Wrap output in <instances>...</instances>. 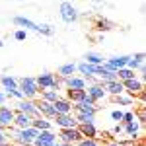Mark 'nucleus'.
<instances>
[{
	"mask_svg": "<svg viewBox=\"0 0 146 146\" xmlns=\"http://www.w3.org/2000/svg\"><path fill=\"white\" fill-rule=\"evenodd\" d=\"M18 90L23 94V100H29V101L39 94L37 82H35V78H31V76H23V78L18 82Z\"/></svg>",
	"mask_w": 146,
	"mask_h": 146,
	"instance_id": "nucleus-1",
	"label": "nucleus"
},
{
	"mask_svg": "<svg viewBox=\"0 0 146 146\" xmlns=\"http://www.w3.org/2000/svg\"><path fill=\"white\" fill-rule=\"evenodd\" d=\"M58 16H60V20L64 23H74L78 20V8L74 6V4H70V2H60L58 4Z\"/></svg>",
	"mask_w": 146,
	"mask_h": 146,
	"instance_id": "nucleus-2",
	"label": "nucleus"
},
{
	"mask_svg": "<svg viewBox=\"0 0 146 146\" xmlns=\"http://www.w3.org/2000/svg\"><path fill=\"white\" fill-rule=\"evenodd\" d=\"M37 88L43 92V90H58V76L55 74H51V72H43V74H39L37 78Z\"/></svg>",
	"mask_w": 146,
	"mask_h": 146,
	"instance_id": "nucleus-3",
	"label": "nucleus"
},
{
	"mask_svg": "<svg viewBox=\"0 0 146 146\" xmlns=\"http://www.w3.org/2000/svg\"><path fill=\"white\" fill-rule=\"evenodd\" d=\"M37 135H39V131L33 129V127H29V129H23V131H16V140L22 146H29L37 138Z\"/></svg>",
	"mask_w": 146,
	"mask_h": 146,
	"instance_id": "nucleus-4",
	"label": "nucleus"
},
{
	"mask_svg": "<svg viewBox=\"0 0 146 146\" xmlns=\"http://www.w3.org/2000/svg\"><path fill=\"white\" fill-rule=\"evenodd\" d=\"M121 84H123V90L127 92L131 98H135V96H138L140 92H144V84H142L138 78L127 80V82H121Z\"/></svg>",
	"mask_w": 146,
	"mask_h": 146,
	"instance_id": "nucleus-5",
	"label": "nucleus"
},
{
	"mask_svg": "<svg viewBox=\"0 0 146 146\" xmlns=\"http://www.w3.org/2000/svg\"><path fill=\"white\" fill-rule=\"evenodd\" d=\"M58 136H60V142L68 144V146H72V142L78 144L80 140H82V135L78 133V129H64V131H60Z\"/></svg>",
	"mask_w": 146,
	"mask_h": 146,
	"instance_id": "nucleus-6",
	"label": "nucleus"
},
{
	"mask_svg": "<svg viewBox=\"0 0 146 146\" xmlns=\"http://www.w3.org/2000/svg\"><path fill=\"white\" fill-rule=\"evenodd\" d=\"M72 109H74V113H90V115H96V111H98L96 103L88 98V94H86V98L80 101V103L72 105Z\"/></svg>",
	"mask_w": 146,
	"mask_h": 146,
	"instance_id": "nucleus-7",
	"label": "nucleus"
},
{
	"mask_svg": "<svg viewBox=\"0 0 146 146\" xmlns=\"http://www.w3.org/2000/svg\"><path fill=\"white\" fill-rule=\"evenodd\" d=\"M101 88H103V92H105V96L109 94V96H113V98H119V96H123V94H125L123 84H121L119 80H113V82H103V84H101Z\"/></svg>",
	"mask_w": 146,
	"mask_h": 146,
	"instance_id": "nucleus-8",
	"label": "nucleus"
},
{
	"mask_svg": "<svg viewBox=\"0 0 146 146\" xmlns=\"http://www.w3.org/2000/svg\"><path fill=\"white\" fill-rule=\"evenodd\" d=\"M18 113L29 115L31 119H37V117H39V113H37V107H35V103H33V101H29V100H22V101H18Z\"/></svg>",
	"mask_w": 146,
	"mask_h": 146,
	"instance_id": "nucleus-9",
	"label": "nucleus"
},
{
	"mask_svg": "<svg viewBox=\"0 0 146 146\" xmlns=\"http://www.w3.org/2000/svg\"><path fill=\"white\" fill-rule=\"evenodd\" d=\"M35 107H37V113H39V117H43V119H55L56 113L53 109V103H47V101H39V103H35Z\"/></svg>",
	"mask_w": 146,
	"mask_h": 146,
	"instance_id": "nucleus-10",
	"label": "nucleus"
},
{
	"mask_svg": "<svg viewBox=\"0 0 146 146\" xmlns=\"http://www.w3.org/2000/svg\"><path fill=\"white\" fill-rule=\"evenodd\" d=\"M55 123H56V127H60V131H64V129H76L78 127L76 119L72 115H56Z\"/></svg>",
	"mask_w": 146,
	"mask_h": 146,
	"instance_id": "nucleus-11",
	"label": "nucleus"
},
{
	"mask_svg": "<svg viewBox=\"0 0 146 146\" xmlns=\"http://www.w3.org/2000/svg\"><path fill=\"white\" fill-rule=\"evenodd\" d=\"M14 115H16V113L12 111L10 107L0 105V127L4 129V127H10V125H14Z\"/></svg>",
	"mask_w": 146,
	"mask_h": 146,
	"instance_id": "nucleus-12",
	"label": "nucleus"
},
{
	"mask_svg": "<svg viewBox=\"0 0 146 146\" xmlns=\"http://www.w3.org/2000/svg\"><path fill=\"white\" fill-rule=\"evenodd\" d=\"M14 23H16L18 27H22L23 31L33 29V31H37V33H39V23L31 22V20H27V18H23V16H16V18H14Z\"/></svg>",
	"mask_w": 146,
	"mask_h": 146,
	"instance_id": "nucleus-13",
	"label": "nucleus"
},
{
	"mask_svg": "<svg viewBox=\"0 0 146 146\" xmlns=\"http://www.w3.org/2000/svg\"><path fill=\"white\" fill-rule=\"evenodd\" d=\"M86 94H88V98H90L94 103L105 98V92H103V88H101V84H92V86H88Z\"/></svg>",
	"mask_w": 146,
	"mask_h": 146,
	"instance_id": "nucleus-14",
	"label": "nucleus"
},
{
	"mask_svg": "<svg viewBox=\"0 0 146 146\" xmlns=\"http://www.w3.org/2000/svg\"><path fill=\"white\" fill-rule=\"evenodd\" d=\"M64 86L66 90H86V80L82 76H70L64 80Z\"/></svg>",
	"mask_w": 146,
	"mask_h": 146,
	"instance_id": "nucleus-15",
	"label": "nucleus"
},
{
	"mask_svg": "<svg viewBox=\"0 0 146 146\" xmlns=\"http://www.w3.org/2000/svg\"><path fill=\"white\" fill-rule=\"evenodd\" d=\"M53 109H55L56 115H70V111H72V105L68 103L64 98H58V100L53 103Z\"/></svg>",
	"mask_w": 146,
	"mask_h": 146,
	"instance_id": "nucleus-16",
	"label": "nucleus"
},
{
	"mask_svg": "<svg viewBox=\"0 0 146 146\" xmlns=\"http://www.w3.org/2000/svg\"><path fill=\"white\" fill-rule=\"evenodd\" d=\"M31 117L29 115H23V113H16L14 115V125L18 127V131H23V129H29L31 127Z\"/></svg>",
	"mask_w": 146,
	"mask_h": 146,
	"instance_id": "nucleus-17",
	"label": "nucleus"
},
{
	"mask_svg": "<svg viewBox=\"0 0 146 146\" xmlns=\"http://www.w3.org/2000/svg\"><path fill=\"white\" fill-rule=\"evenodd\" d=\"M140 66H144V53H136L135 56H129V62H127V68L136 72Z\"/></svg>",
	"mask_w": 146,
	"mask_h": 146,
	"instance_id": "nucleus-18",
	"label": "nucleus"
},
{
	"mask_svg": "<svg viewBox=\"0 0 146 146\" xmlns=\"http://www.w3.org/2000/svg\"><path fill=\"white\" fill-rule=\"evenodd\" d=\"M84 98H86V90H66V98H64V100H66L70 105H72V103L76 105V103H80Z\"/></svg>",
	"mask_w": 146,
	"mask_h": 146,
	"instance_id": "nucleus-19",
	"label": "nucleus"
},
{
	"mask_svg": "<svg viewBox=\"0 0 146 146\" xmlns=\"http://www.w3.org/2000/svg\"><path fill=\"white\" fill-rule=\"evenodd\" d=\"M76 70L82 74L84 80H90V78L96 76V66H92V64H88V62H80V64H76Z\"/></svg>",
	"mask_w": 146,
	"mask_h": 146,
	"instance_id": "nucleus-20",
	"label": "nucleus"
},
{
	"mask_svg": "<svg viewBox=\"0 0 146 146\" xmlns=\"http://www.w3.org/2000/svg\"><path fill=\"white\" fill-rule=\"evenodd\" d=\"M76 129H78V133L82 135V138H96L98 136L96 125H78Z\"/></svg>",
	"mask_w": 146,
	"mask_h": 146,
	"instance_id": "nucleus-21",
	"label": "nucleus"
},
{
	"mask_svg": "<svg viewBox=\"0 0 146 146\" xmlns=\"http://www.w3.org/2000/svg\"><path fill=\"white\" fill-rule=\"evenodd\" d=\"M74 72H76V64H74V62H66V64L58 66V78L66 80V78H70V76H74Z\"/></svg>",
	"mask_w": 146,
	"mask_h": 146,
	"instance_id": "nucleus-22",
	"label": "nucleus"
},
{
	"mask_svg": "<svg viewBox=\"0 0 146 146\" xmlns=\"http://www.w3.org/2000/svg\"><path fill=\"white\" fill-rule=\"evenodd\" d=\"M84 62H88L92 66H101V64L105 62V58L101 55H98V53H86V55H84Z\"/></svg>",
	"mask_w": 146,
	"mask_h": 146,
	"instance_id": "nucleus-23",
	"label": "nucleus"
},
{
	"mask_svg": "<svg viewBox=\"0 0 146 146\" xmlns=\"http://www.w3.org/2000/svg\"><path fill=\"white\" fill-rule=\"evenodd\" d=\"M31 127H33V129H37V131L41 133V131H51V127H53V123H51L49 119H43V117H37V119H33V121H31Z\"/></svg>",
	"mask_w": 146,
	"mask_h": 146,
	"instance_id": "nucleus-24",
	"label": "nucleus"
},
{
	"mask_svg": "<svg viewBox=\"0 0 146 146\" xmlns=\"http://www.w3.org/2000/svg\"><path fill=\"white\" fill-rule=\"evenodd\" d=\"M74 119H76L78 125H94L96 123V115H90V113H76Z\"/></svg>",
	"mask_w": 146,
	"mask_h": 146,
	"instance_id": "nucleus-25",
	"label": "nucleus"
},
{
	"mask_svg": "<svg viewBox=\"0 0 146 146\" xmlns=\"http://www.w3.org/2000/svg\"><path fill=\"white\" fill-rule=\"evenodd\" d=\"M58 98H60V92L58 90H43L41 92V100L47 101V103H55Z\"/></svg>",
	"mask_w": 146,
	"mask_h": 146,
	"instance_id": "nucleus-26",
	"label": "nucleus"
},
{
	"mask_svg": "<svg viewBox=\"0 0 146 146\" xmlns=\"http://www.w3.org/2000/svg\"><path fill=\"white\" fill-rule=\"evenodd\" d=\"M0 84H2V88H4L6 92L18 88V80L14 78V76H2V78H0Z\"/></svg>",
	"mask_w": 146,
	"mask_h": 146,
	"instance_id": "nucleus-27",
	"label": "nucleus"
},
{
	"mask_svg": "<svg viewBox=\"0 0 146 146\" xmlns=\"http://www.w3.org/2000/svg\"><path fill=\"white\" fill-rule=\"evenodd\" d=\"M133 78H136V72H133V70H129V68L117 70V80L119 82H127V80H133Z\"/></svg>",
	"mask_w": 146,
	"mask_h": 146,
	"instance_id": "nucleus-28",
	"label": "nucleus"
},
{
	"mask_svg": "<svg viewBox=\"0 0 146 146\" xmlns=\"http://www.w3.org/2000/svg\"><path fill=\"white\" fill-rule=\"evenodd\" d=\"M125 131H127V135L135 140L136 135H138V123H136V119L133 121V123H127V125H125Z\"/></svg>",
	"mask_w": 146,
	"mask_h": 146,
	"instance_id": "nucleus-29",
	"label": "nucleus"
},
{
	"mask_svg": "<svg viewBox=\"0 0 146 146\" xmlns=\"http://www.w3.org/2000/svg\"><path fill=\"white\" fill-rule=\"evenodd\" d=\"M39 33L53 35V33H55V27H53V25H49V23H39Z\"/></svg>",
	"mask_w": 146,
	"mask_h": 146,
	"instance_id": "nucleus-30",
	"label": "nucleus"
},
{
	"mask_svg": "<svg viewBox=\"0 0 146 146\" xmlns=\"http://www.w3.org/2000/svg\"><path fill=\"white\" fill-rule=\"evenodd\" d=\"M135 98H131V96H119V98H115V101L119 103V105H131Z\"/></svg>",
	"mask_w": 146,
	"mask_h": 146,
	"instance_id": "nucleus-31",
	"label": "nucleus"
},
{
	"mask_svg": "<svg viewBox=\"0 0 146 146\" xmlns=\"http://www.w3.org/2000/svg\"><path fill=\"white\" fill-rule=\"evenodd\" d=\"M6 98H16V100H20V101H22V100H23V94H22L20 90H18V88H16V90L6 92Z\"/></svg>",
	"mask_w": 146,
	"mask_h": 146,
	"instance_id": "nucleus-32",
	"label": "nucleus"
},
{
	"mask_svg": "<svg viewBox=\"0 0 146 146\" xmlns=\"http://www.w3.org/2000/svg\"><path fill=\"white\" fill-rule=\"evenodd\" d=\"M78 146H100V144H98L96 138H82L78 142Z\"/></svg>",
	"mask_w": 146,
	"mask_h": 146,
	"instance_id": "nucleus-33",
	"label": "nucleus"
},
{
	"mask_svg": "<svg viewBox=\"0 0 146 146\" xmlns=\"http://www.w3.org/2000/svg\"><path fill=\"white\" fill-rule=\"evenodd\" d=\"M25 37H27V31L16 29V33H14V39H16V41H25Z\"/></svg>",
	"mask_w": 146,
	"mask_h": 146,
	"instance_id": "nucleus-34",
	"label": "nucleus"
},
{
	"mask_svg": "<svg viewBox=\"0 0 146 146\" xmlns=\"http://www.w3.org/2000/svg\"><path fill=\"white\" fill-rule=\"evenodd\" d=\"M109 25H111V23L107 22V20H100V22H98V29H100V31H107V29H111Z\"/></svg>",
	"mask_w": 146,
	"mask_h": 146,
	"instance_id": "nucleus-35",
	"label": "nucleus"
},
{
	"mask_svg": "<svg viewBox=\"0 0 146 146\" xmlns=\"http://www.w3.org/2000/svg\"><path fill=\"white\" fill-rule=\"evenodd\" d=\"M135 121V113L133 111H127V113H123V123L127 125V123H133Z\"/></svg>",
	"mask_w": 146,
	"mask_h": 146,
	"instance_id": "nucleus-36",
	"label": "nucleus"
},
{
	"mask_svg": "<svg viewBox=\"0 0 146 146\" xmlns=\"http://www.w3.org/2000/svg\"><path fill=\"white\" fill-rule=\"evenodd\" d=\"M111 119H113V121H123V111H121V109L111 111Z\"/></svg>",
	"mask_w": 146,
	"mask_h": 146,
	"instance_id": "nucleus-37",
	"label": "nucleus"
},
{
	"mask_svg": "<svg viewBox=\"0 0 146 146\" xmlns=\"http://www.w3.org/2000/svg\"><path fill=\"white\" fill-rule=\"evenodd\" d=\"M146 121V115H144V105L140 107V111H138V125H144Z\"/></svg>",
	"mask_w": 146,
	"mask_h": 146,
	"instance_id": "nucleus-38",
	"label": "nucleus"
},
{
	"mask_svg": "<svg viewBox=\"0 0 146 146\" xmlns=\"http://www.w3.org/2000/svg\"><path fill=\"white\" fill-rule=\"evenodd\" d=\"M4 101H6V94L0 92V105H4Z\"/></svg>",
	"mask_w": 146,
	"mask_h": 146,
	"instance_id": "nucleus-39",
	"label": "nucleus"
},
{
	"mask_svg": "<svg viewBox=\"0 0 146 146\" xmlns=\"http://www.w3.org/2000/svg\"><path fill=\"white\" fill-rule=\"evenodd\" d=\"M53 146H68V144H62V142H55Z\"/></svg>",
	"mask_w": 146,
	"mask_h": 146,
	"instance_id": "nucleus-40",
	"label": "nucleus"
},
{
	"mask_svg": "<svg viewBox=\"0 0 146 146\" xmlns=\"http://www.w3.org/2000/svg\"><path fill=\"white\" fill-rule=\"evenodd\" d=\"M107 146H119V142H109Z\"/></svg>",
	"mask_w": 146,
	"mask_h": 146,
	"instance_id": "nucleus-41",
	"label": "nucleus"
},
{
	"mask_svg": "<svg viewBox=\"0 0 146 146\" xmlns=\"http://www.w3.org/2000/svg\"><path fill=\"white\" fill-rule=\"evenodd\" d=\"M2 47H4V41H2V39H0V49H2Z\"/></svg>",
	"mask_w": 146,
	"mask_h": 146,
	"instance_id": "nucleus-42",
	"label": "nucleus"
},
{
	"mask_svg": "<svg viewBox=\"0 0 146 146\" xmlns=\"http://www.w3.org/2000/svg\"><path fill=\"white\" fill-rule=\"evenodd\" d=\"M0 146H8V144H6V142H4V144H0Z\"/></svg>",
	"mask_w": 146,
	"mask_h": 146,
	"instance_id": "nucleus-43",
	"label": "nucleus"
},
{
	"mask_svg": "<svg viewBox=\"0 0 146 146\" xmlns=\"http://www.w3.org/2000/svg\"><path fill=\"white\" fill-rule=\"evenodd\" d=\"M0 131H2V127H0Z\"/></svg>",
	"mask_w": 146,
	"mask_h": 146,
	"instance_id": "nucleus-44",
	"label": "nucleus"
}]
</instances>
